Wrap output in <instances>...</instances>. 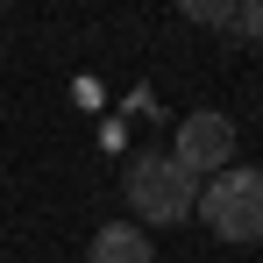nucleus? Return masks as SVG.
I'll return each mask as SVG.
<instances>
[{"instance_id":"obj_1","label":"nucleus","mask_w":263,"mask_h":263,"mask_svg":"<svg viewBox=\"0 0 263 263\" xmlns=\"http://www.w3.org/2000/svg\"><path fill=\"white\" fill-rule=\"evenodd\" d=\"M128 206L149 228H171V220L199 214V178H185L178 157H164V149H142L128 164Z\"/></svg>"},{"instance_id":"obj_2","label":"nucleus","mask_w":263,"mask_h":263,"mask_svg":"<svg viewBox=\"0 0 263 263\" xmlns=\"http://www.w3.org/2000/svg\"><path fill=\"white\" fill-rule=\"evenodd\" d=\"M199 220L214 228L220 242H242V249L263 242V171H249V164H242V171H235V164L214 171L206 192H199Z\"/></svg>"},{"instance_id":"obj_3","label":"nucleus","mask_w":263,"mask_h":263,"mask_svg":"<svg viewBox=\"0 0 263 263\" xmlns=\"http://www.w3.org/2000/svg\"><path fill=\"white\" fill-rule=\"evenodd\" d=\"M178 171L199 178V171H228L235 164V121L220 114V107H199V114H185L178 121Z\"/></svg>"},{"instance_id":"obj_4","label":"nucleus","mask_w":263,"mask_h":263,"mask_svg":"<svg viewBox=\"0 0 263 263\" xmlns=\"http://www.w3.org/2000/svg\"><path fill=\"white\" fill-rule=\"evenodd\" d=\"M86 263H157V249H149V235H142V228L114 220V228H100V235H92Z\"/></svg>"},{"instance_id":"obj_5","label":"nucleus","mask_w":263,"mask_h":263,"mask_svg":"<svg viewBox=\"0 0 263 263\" xmlns=\"http://www.w3.org/2000/svg\"><path fill=\"white\" fill-rule=\"evenodd\" d=\"M228 29H235L242 43H256V36H263V0H242V7L228 14Z\"/></svg>"},{"instance_id":"obj_6","label":"nucleus","mask_w":263,"mask_h":263,"mask_svg":"<svg viewBox=\"0 0 263 263\" xmlns=\"http://www.w3.org/2000/svg\"><path fill=\"white\" fill-rule=\"evenodd\" d=\"M185 14H192V22H206V29H228V14H235V7H220V0H192Z\"/></svg>"}]
</instances>
